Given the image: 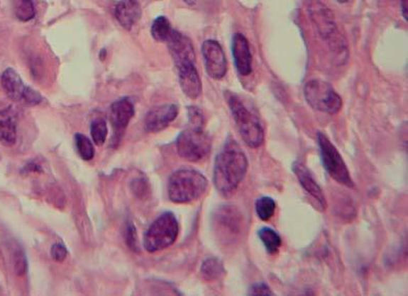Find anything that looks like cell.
Here are the masks:
<instances>
[{
	"instance_id": "obj_1",
	"label": "cell",
	"mask_w": 408,
	"mask_h": 296,
	"mask_svg": "<svg viewBox=\"0 0 408 296\" xmlns=\"http://www.w3.org/2000/svg\"><path fill=\"white\" fill-rule=\"evenodd\" d=\"M248 160L240 144L228 139L215 158L213 181L219 193L230 196L237 191L246 177Z\"/></svg>"
},
{
	"instance_id": "obj_2",
	"label": "cell",
	"mask_w": 408,
	"mask_h": 296,
	"mask_svg": "<svg viewBox=\"0 0 408 296\" xmlns=\"http://www.w3.org/2000/svg\"><path fill=\"white\" fill-rule=\"evenodd\" d=\"M208 181L203 173L192 169H180L170 177L167 195L175 203L196 202L205 194Z\"/></svg>"
},
{
	"instance_id": "obj_3",
	"label": "cell",
	"mask_w": 408,
	"mask_h": 296,
	"mask_svg": "<svg viewBox=\"0 0 408 296\" xmlns=\"http://www.w3.org/2000/svg\"><path fill=\"white\" fill-rule=\"evenodd\" d=\"M226 99L241 139L250 148H260L265 142V131L257 115L249 110L238 95L228 92Z\"/></svg>"
},
{
	"instance_id": "obj_4",
	"label": "cell",
	"mask_w": 408,
	"mask_h": 296,
	"mask_svg": "<svg viewBox=\"0 0 408 296\" xmlns=\"http://www.w3.org/2000/svg\"><path fill=\"white\" fill-rule=\"evenodd\" d=\"M308 13L321 38L326 40L331 47L340 54V56L343 55L348 49L346 40H342L335 22L334 15L329 10L328 6L321 0H309Z\"/></svg>"
},
{
	"instance_id": "obj_5",
	"label": "cell",
	"mask_w": 408,
	"mask_h": 296,
	"mask_svg": "<svg viewBox=\"0 0 408 296\" xmlns=\"http://www.w3.org/2000/svg\"><path fill=\"white\" fill-rule=\"evenodd\" d=\"M212 140L204 126L192 125L183 130L177 137L176 149L178 155L189 162H199L209 155Z\"/></svg>"
},
{
	"instance_id": "obj_6",
	"label": "cell",
	"mask_w": 408,
	"mask_h": 296,
	"mask_svg": "<svg viewBox=\"0 0 408 296\" xmlns=\"http://www.w3.org/2000/svg\"><path fill=\"white\" fill-rule=\"evenodd\" d=\"M179 223L175 215L165 212L150 225L144 237V248L149 253L167 249L175 243Z\"/></svg>"
},
{
	"instance_id": "obj_7",
	"label": "cell",
	"mask_w": 408,
	"mask_h": 296,
	"mask_svg": "<svg viewBox=\"0 0 408 296\" xmlns=\"http://www.w3.org/2000/svg\"><path fill=\"white\" fill-rule=\"evenodd\" d=\"M306 101L314 110L335 115L341 110L342 99L331 84L314 79L308 81L304 89Z\"/></svg>"
},
{
	"instance_id": "obj_8",
	"label": "cell",
	"mask_w": 408,
	"mask_h": 296,
	"mask_svg": "<svg viewBox=\"0 0 408 296\" xmlns=\"http://www.w3.org/2000/svg\"><path fill=\"white\" fill-rule=\"evenodd\" d=\"M317 144H319V153H321V164L329 176L334 178L339 184L348 188H353L355 183L336 147L323 132L317 133Z\"/></svg>"
},
{
	"instance_id": "obj_9",
	"label": "cell",
	"mask_w": 408,
	"mask_h": 296,
	"mask_svg": "<svg viewBox=\"0 0 408 296\" xmlns=\"http://www.w3.org/2000/svg\"><path fill=\"white\" fill-rule=\"evenodd\" d=\"M1 85L6 94L13 101L38 106L43 101L42 95L25 85L21 76L13 69H6L1 76Z\"/></svg>"
},
{
	"instance_id": "obj_10",
	"label": "cell",
	"mask_w": 408,
	"mask_h": 296,
	"mask_svg": "<svg viewBox=\"0 0 408 296\" xmlns=\"http://www.w3.org/2000/svg\"><path fill=\"white\" fill-rule=\"evenodd\" d=\"M206 72L213 80H221L228 72V61L221 45L217 40H207L202 46Z\"/></svg>"
},
{
	"instance_id": "obj_11",
	"label": "cell",
	"mask_w": 408,
	"mask_h": 296,
	"mask_svg": "<svg viewBox=\"0 0 408 296\" xmlns=\"http://www.w3.org/2000/svg\"><path fill=\"white\" fill-rule=\"evenodd\" d=\"M133 116H135V107L131 99L126 97L115 101L111 106L110 121L114 130L112 139L113 146L117 147L119 144Z\"/></svg>"
},
{
	"instance_id": "obj_12",
	"label": "cell",
	"mask_w": 408,
	"mask_h": 296,
	"mask_svg": "<svg viewBox=\"0 0 408 296\" xmlns=\"http://www.w3.org/2000/svg\"><path fill=\"white\" fill-rule=\"evenodd\" d=\"M178 114V106L173 103L152 108L145 117V130L151 133L160 132L169 127L172 122L175 121Z\"/></svg>"
},
{
	"instance_id": "obj_13",
	"label": "cell",
	"mask_w": 408,
	"mask_h": 296,
	"mask_svg": "<svg viewBox=\"0 0 408 296\" xmlns=\"http://www.w3.org/2000/svg\"><path fill=\"white\" fill-rule=\"evenodd\" d=\"M179 83L183 93L188 98L197 99L202 93V81L197 69L196 61H188L176 65Z\"/></svg>"
},
{
	"instance_id": "obj_14",
	"label": "cell",
	"mask_w": 408,
	"mask_h": 296,
	"mask_svg": "<svg viewBox=\"0 0 408 296\" xmlns=\"http://www.w3.org/2000/svg\"><path fill=\"white\" fill-rule=\"evenodd\" d=\"M232 53L238 74L243 76H249L253 72V54L248 40L241 33H236L233 35Z\"/></svg>"
},
{
	"instance_id": "obj_15",
	"label": "cell",
	"mask_w": 408,
	"mask_h": 296,
	"mask_svg": "<svg viewBox=\"0 0 408 296\" xmlns=\"http://www.w3.org/2000/svg\"><path fill=\"white\" fill-rule=\"evenodd\" d=\"M292 171H294L303 189L316 202L319 210L325 211L326 209L325 195H324L321 187L317 184L314 176H312L311 171L299 161L292 164Z\"/></svg>"
},
{
	"instance_id": "obj_16",
	"label": "cell",
	"mask_w": 408,
	"mask_h": 296,
	"mask_svg": "<svg viewBox=\"0 0 408 296\" xmlns=\"http://www.w3.org/2000/svg\"><path fill=\"white\" fill-rule=\"evenodd\" d=\"M167 47L176 65L188 61H196V53L189 38L173 29L167 38Z\"/></svg>"
},
{
	"instance_id": "obj_17",
	"label": "cell",
	"mask_w": 408,
	"mask_h": 296,
	"mask_svg": "<svg viewBox=\"0 0 408 296\" xmlns=\"http://www.w3.org/2000/svg\"><path fill=\"white\" fill-rule=\"evenodd\" d=\"M142 10L137 0H120L115 8V17L123 28H133L139 21Z\"/></svg>"
},
{
	"instance_id": "obj_18",
	"label": "cell",
	"mask_w": 408,
	"mask_h": 296,
	"mask_svg": "<svg viewBox=\"0 0 408 296\" xmlns=\"http://www.w3.org/2000/svg\"><path fill=\"white\" fill-rule=\"evenodd\" d=\"M18 119L15 110L8 108L0 110V144L13 146L17 141Z\"/></svg>"
},
{
	"instance_id": "obj_19",
	"label": "cell",
	"mask_w": 408,
	"mask_h": 296,
	"mask_svg": "<svg viewBox=\"0 0 408 296\" xmlns=\"http://www.w3.org/2000/svg\"><path fill=\"white\" fill-rule=\"evenodd\" d=\"M215 224L221 228L222 234L226 237H235L239 232L240 220L233 207H224L215 215Z\"/></svg>"
},
{
	"instance_id": "obj_20",
	"label": "cell",
	"mask_w": 408,
	"mask_h": 296,
	"mask_svg": "<svg viewBox=\"0 0 408 296\" xmlns=\"http://www.w3.org/2000/svg\"><path fill=\"white\" fill-rule=\"evenodd\" d=\"M226 273L224 263L221 259L210 257L203 262L201 266V273L204 279L213 282L221 279Z\"/></svg>"
},
{
	"instance_id": "obj_21",
	"label": "cell",
	"mask_w": 408,
	"mask_h": 296,
	"mask_svg": "<svg viewBox=\"0 0 408 296\" xmlns=\"http://www.w3.org/2000/svg\"><path fill=\"white\" fill-rule=\"evenodd\" d=\"M258 236L260 237V241H262L263 245L266 248L267 252L269 254H276L278 250L280 249L281 244H282V239L277 232L272 229L270 227H262L258 232Z\"/></svg>"
},
{
	"instance_id": "obj_22",
	"label": "cell",
	"mask_w": 408,
	"mask_h": 296,
	"mask_svg": "<svg viewBox=\"0 0 408 296\" xmlns=\"http://www.w3.org/2000/svg\"><path fill=\"white\" fill-rule=\"evenodd\" d=\"M172 31H173V28H172L171 23L163 16L156 18L153 21V24H152L151 35L156 42H167V38L171 35Z\"/></svg>"
},
{
	"instance_id": "obj_23",
	"label": "cell",
	"mask_w": 408,
	"mask_h": 296,
	"mask_svg": "<svg viewBox=\"0 0 408 296\" xmlns=\"http://www.w3.org/2000/svg\"><path fill=\"white\" fill-rule=\"evenodd\" d=\"M276 211V203L270 196H263L255 202V212L258 218L263 221H268L274 216Z\"/></svg>"
},
{
	"instance_id": "obj_24",
	"label": "cell",
	"mask_w": 408,
	"mask_h": 296,
	"mask_svg": "<svg viewBox=\"0 0 408 296\" xmlns=\"http://www.w3.org/2000/svg\"><path fill=\"white\" fill-rule=\"evenodd\" d=\"M75 141H76L77 151H78L82 159L86 160V161L94 159V147L92 142L86 135L78 133L75 137Z\"/></svg>"
},
{
	"instance_id": "obj_25",
	"label": "cell",
	"mask_w": 408,
	"mask_h": 296,
	"mask_svg": "<svg viewBox=\"0 0 408 296\" xmlns=\"http://www.w3.org/2000/svg\"><path fill=\"white\" fill-rule=\"evenodd\" d=\"M15 13L20 21H31L35 16V4L31 0H17Z\"/></svg>"
},
{
	"instance_id": "obj_26",
	"label": "cell",
	"mask_w": 408,
	"mask_h": 296,
	"mask_svg": "<svg viewBox=\"0 0 408 296\" xmlns=\"http://www.w3.org/2000/svg\"><path fill=\"white\" fill-rule=\"evenodd\" d=\"M90 132H92V141L97 146H103L108 135V126L105 120L95 119L92 121L90 126Z\"/></svg>"
},
{
	"instance_id": "obj_27",
	"label": "cell",
	"mask_w": 408,
	"mask_h": 296,
	"mask_svg": "<svg viewBox=\"0 0 408 296\" xmlns=\"http://www.w3.org/2000/svg\"><path fill=\"white\" fill-rule=\"evenodd\" d=\"M13 268L18 275H23L27 272V259L21 247H17L13 252Z\"/></svg>"
},
{
	"instance_id": "obj_28",
	"label": "cell",
	"mask_w": 408,
	"mask_h": 296,
	"mask_svg": "<svg viewBox=\"0 0 408 296\" xmlns=\"http://www.w3.org/2000/svg\"><path fill=\"white\" fill-rule=\"evenodd\" d=\"M131 189H133V194L137 198H143L147 195L148 191V183L146 178H137L131 182Z\"/></svg>"
},
{
	"instance_id": "obj_29",
	"label": "cell",
	"mask_w": 408,
	"mask_h": 296,
	"mask_svg": "<svg viewBox=\"0 0 408 296\" xmlns=\"http://www.w3.org/2000/svg\"><path fill=\"white\" fill-rule=\"evenodd\" d=\"M126 243L129 249L138 252L139 251V243H138L137 229L133 224H128L126 230Z\"/></svg>"
},
{
	"instance_id": "obj_30",
	"label": "cell",
	"mask_w": 408,
	"mask_h": 296,
	"mask_svg": "<svg viewBox=\"0 0 408 296\" xmlns=\"http://www.w3.org/2000/svg\"><path fill=\"white\" fill-rule=\"evenodd\" d=\"M51 256L54 261L57 262L65 261L67 256V250L62 244H54L51 248Z\"/></svg>"
},
{
	"instance_id": "obj_31",
	"label": "cell",
	"mask_w": 408,
	"mask_h": 296,
	"mask_svg": "<svg viewBox=\"0 0 408 296\" xmlns=\"http://www.w3.org/2000/svg\"><path fill=\"white\" fill-rule=\"evenodd\" d=\"M249 295H263V296H268V295H273L274 293L272 292L271 289L268 285L265 283H255L253 284V286L249 288L248 290Z\"/></svg>"
},
{
	"instance_id": "obj_32",
	"label": "cell",
	"mask_w": 408,
	"mask_h": 296,
	"mask_svg": "<svg viewBox=\"0 0 408 296\" xmlns=\"http://www.w3.org/2000/svg\"><path fill=\"white\" fill-rule=\"evenodd\" d=\"M401 10H402L403 18H404V20H407V0H401Z\"/></svg>"
},
{
	"instance_id": "obj_33",
	"label": "cell",
	"mask_w": 408,
	"mask_h": 296,
	"mask_svg": "<svg viewBox=\"0 0 408 296\" xmlns=\"http://www.w3.org/2000/svg\"><path fill=\"white\" fill-rule=\"evenodd\" d=\"M183 1L188 4V6H196L197 1H198V0H183Z\"/></svg>"
}]
</instances>
